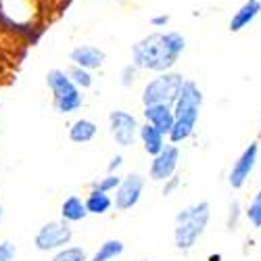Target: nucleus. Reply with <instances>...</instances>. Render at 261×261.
<instances>
[{
    "label": "nucleus",
    "instance_id": "f257e3e1",
    "mask_svg": "<svg viewBox=\"0 0 261 261\" xmlns=\"http://www.w3.org/2000/svg\"><path fill=\"white\" fill-rule=\"evenodd\" d=\"M188 48V40L180 32H155L132 44V65L140 71L165 73L173 71L176 63Z\"/></svg>",
    "mask_w": 261,
    "mask_h": 261
},
{
    "label": "nucleus",
    "instance_id": "f03ea898",
    "mask_svg": "<svg viewBox=\"0 0 261 261\" xmlns=\"http://www.w3.org/2000/svg\"><path fill=\"white\" fill-rule=\"evenodd\" d=\"M203 100H205V94L201 90V86L197 82H192V80H186L176 105H173L176 123H173V129L167 136V140L171 144L180 146L188 138H192L194 129H197V123H199V117H201Z\"/></svg>",
    "mask_w": 261,
    "mask_h": 261
},
{
    "label": "nucleus",
    "instance_id": "7ed1b4c3",
    "mask_svg": "<svg viewBox=\"0 0 261 261\" xmlns=\"http://www.w3.org/2000/svg\"><path fill=\"white\" fill-rule=\"evenodd\" d=\"M211 222V203L197 201L180 209L173 217V245L182 253H190L199 245Z\"/></svg>",
    "mask_w": 261,
    "mask_h": 261
},
{
    "label": "nucleus",
    "instance_id": "20e7f679",
    "mask_svg": "<svg viewBox=\"0 0 261 261\" xmlns=\"http://www.w3.org/2000/svg\"><path fill=\"white\" fill-rule=\"evenodd\" d=\"M46 86L53 94V107L59 115L77 113L84 107V90L71 82L69 73L63 69H50L46 73Z\"/></svg>",
    "mask_w": 261,
    "mask_h": 261
},
{
    "label": "nucleus",
    "instance_id": "39448f33",
    "mask_svg": "<svg viewBox=\"0 0 261 261\" xmlns=\"http://www.w3.org/2000/svg\"><path fill=\"white\" fill-rule=\"evenodd\" d=\"M186 84V77L180 71H165L150 77L140 94L142 107L146 105H176L182 88Z\"/></svg>",
    "mask_w": 261,
    "mask_h": 261
},
{
    "label": "nucleus",
    "instance_id": "423d86ee",
    "mask_svg": "<svg viewBox=\"0 0 261 261\" xmlns=\"http://www.w3.org/2000/svg\"><path fill=\"white\" fill-rule=\"evenodd\" d=\"M40 13V0H0V23L11 30H34Z\"/></svg>",
    "mask_w": 261,
    "mask_h": 261
},
{
    "label": "nucleus",
    "instance_id": "0eeeda50",
    "mask_svg": "<svg viewBox=\"0 0 261 261\" xmlns=\"http://www.w3.org/2000/svg\"><path fill=\"white\" fill-rule=\"evenodd\" d=\"M73 238V230L65 220H53L42 226L34 236V247L40 253H57L69 247Z\"/></svg>",
    "mask_w": 261,
    "mask_h": 261
},
{
    "label": "nucleus",
    "instance_id": "6e6552de",
    "mask_svg": "<svg viewBox=\"0 0 261 261\" xmlns=\"http://www.w3.org/2000/svg\"><path fill=\"white\" fill-rule=\"evenodd\" d=\"M261 142L255 140L251 144H247L243 148V153L236 157V161L232 163L230 171H228V186L232 190H243L247 186V182L251 180L253 171L257 167V161H259V153H261Z\"/></svg>",
    "mask_w": 261,
    "mask_h": 261
},
{
    "label": "nucleus",
    "instance_id": "1a4fd4ad",
    "mask_svg": "<svg viewBox=\"0 0 261 261\" xmlns=\"http://www.w3.org/2000/svg\"><path fill=\"white\" fill-rule=\"evenodd\" d=\"M140 121L134 113L125 111V109H115V111L109 113V132H111L115 144H119L121 148H127L136 144L138 134H140Z\"/></svg>",
    "mask_w": 261,
    "mask_h": 261
},
{
    "label": "nucleus",
    "instance_id": "9d476101",
    "mask_svg": "<svg viewBox=\"0 0 261 261\" xmlns=\"http://www.w3.org/2000/svg\"><path fill=\"white\" fill-rule=\"evenodd\" d=\"M182 161V153L180 146L176 144H167L157 157H150V165H148V178L153 182H167L169 178H173L178 173Z\"/></svg>",
    "mask_w": 261,
    "mask_h": 261
},
{
    "label": "nucleus",
    "instance_id": "9b49d317",
    "mask_svg": "<svg viewBox=\"0 0 261 261\" xmlns=\"http://www.w3.org/2000/svg\"><path fill=\"white\" fill-rule=\"evenodd\" d=\"M144 186H146V178L142 173H127V176H123L119 188L115 190V199H113L115 209L117 211L134 209L142 199Z\"/></svg>",
    "mask_w": 261,
    "mask_h": 261
},
{
    "label": "nucleus",
    "instance_id": "f8f14e48",
    "mask_svg": "<svg viewBox=\"0 0 261 261\" xmlns=\"http://www.w3.org/2000/svg\"><path fill=\"white\" fill-rule=\"evenodd\" d=\"M69 61L75 67H82V69H88V71H96L100 69L105 61H107V53L94 44H77L71 48L69 53Z\"/></svg>",
    "mask_w": 261,
    "mask_h": 261
},
{
    "label": "nucleus",
    "instance_id": "ddd939ff",
    "mask_svg": "<svg viewBox=\"0 0 261 261\" xmlns=\"http://www.w3.org/2000/svg\"><path fill=\"white\" fill-rule=\"evenodd\" d=\"M142 117L146 123L155 125L159 132L169 136L176 123V113H173V105H146L142 107Z\"/></svg>",
    "mask_w": 261,
    "mask_h": 261
},
{
    "label": "nucleus",
    "instance_id": "4468645a",
    "mask_svg": "<svg viewBox=\"0 0 261 261\" xmlns=\"http://www.w3.org/2000/svg\"><path fill=\"white\" fill-rule=\"evenodd\" d=\"M259 15H261V0H245L230 17V23H228L230 34H241L243 30L255 23Z\"/></svg>",
    "mask_w": 261,
    "mask_h": 261
},
{
    "label": "nucleus",
    "instance_id": "2eb2a0df",
    "mask_svg": "<svg viewBox=\"0 0 261 261\" xmlns=\"http://www.w3.org/2000/svg\"><path fill=\"white\" fill-rule=\"evenodd\" d=\"M138 142L142 144V148H144V153L148 155V157H157L161 150L169 144V140H167V136L163 134V132H159V129L155 127V125H150V123H142L140 125V134H138Z\"/></svg>",
    "mask_w": 261,
    "mask_h": 261
},
{
    "label": "nucleus",
    "instance_id": "dca6fc26",
    "mask_svg": "<svg viewBox=\"0 0 261 261\" xmlns=\"http://www.w3.org/2000/svg\"><path fill=\"white\" fill-rule=\"evenodd\" d=\"M88 215L90 213L86 209V201L82 197H77V194L67 197L61 205V220H65L67 224H77V222L86 220Z\"/></svg>",
    "mask_w": 261,
    "mask_h": 261
},
{
    "label": "nucleus",
    "instance_id": "f3484780",
    "mask_svg": "<svg viewBox=\"0 0 261 261\" xmlns=\"http://www.w3.org/2000/svg\"><path fill=\"white\" fill-rule=\"evenodd\" d=\"M98 134V125L88 119V117H80L69 125V140L75 144H86V142H92Z\"/></svg>",
    "mask_w": 261,
    "mask_h": 261
},
{
    "label": "nucleus",
    "instance_id": "a211bd4d",
    "mask_svg": "<svg viewBox=\"0 0 261 261\" xmlns=\"http://www.w3.org/2000/svg\"><path fill=\"white\" fill-rule=\"evenodd\" d=\"M86 209H88L90 215H107L109 211H111V207H115L111 194L107 192H100V190H92L86 194Z\"/></svg>",
    "mask_w": 261,
    "mask_h": 261
},
{
    "label": "nucleus",
    "instance_id": "6ab92c4d",
    "mask_svg": "<svg viewBox=\"0 0 261 261\" xmlns=\"http://www.w3.org/2000/svg\"><path fill=\"white\" fill-rule=\"evenodd\" d=\"M125 245L119 241V238H109L102 245H98V249L94 251V255L90 257V261H115L123 255Z\"/></svg>",
    "mask_w": 261,
    "mask_h": 261
},
{
    "label": "nucleus",
    "instance_id": "aec40b11",
    "mask_svg": "<svg viewBox=\"0 0 261 261\" xmlns=\"http://www.w3.org/2000/svg\"><path fill=\"white\" fill-rule=\"evenodd\" d=\"M245 220L253 230H261V188L251 197V201L245 207Z\"/></svg>",
    "mask_w": 261,
    "mask_h": 261
},
{
    "label": "nucleus",
    "instance_id": "412c9836",
    "mask_svg": "<svg viewBox=\"0 0 261 261\" xmlns=\"http://www.w3.org/2000/svg\"><path fill=\"white\" fill-rule=\"evenodd\" d=\"M245 220V207L238 199H232L228 205V213H226V230L228 232H236L241 222Z\"/></svg>",
    "mask_w": 261,
    "mask_h": 261
},
{
    "label": "nucleus",
    "instance_id": "4be33fe9",
    "mask_svg": "<svg viewBox=\"0 0 261 261\" xmlns=\"http://www.w3.org/2000/svg\"><path fill=\"white\" fill-rule=\"evenodd\" d=\"M50 261H90L88 253H86L84 247H77V245H69L57 253H53Z\"/></svg>",
    "mask_w": 261,
    "mask_h": 261
},
{
    "label": "nucleus",
    "instance_id": "5701e85b",
    "mask_svg": "<svg viewBox=\"0 0 261 261\" xmlns=\"http://www.w3.org/2000/svg\"><path fill=\"white\" fill-rule=\"evenodd\" d=\"M71 82L77 86L80 90H88L92 88V84H94V77H92V71L88 69H82V67H75V65H71V67L67 69Z\"/></svg>",
    "mask_w": 261,
    "mask_h": 261
},
{
    "label": "nucleus",
    "instance_id": "b1692460",
    "mask_svg": "<svg viewBox=\"0 0 261 261\" xmlns=\"http://www.w3.org/2000/svg\"><path fill=\"white\" fill-rule=\"evenodd\" d=\"M123 176H119V173H107L105 178H98L96 182H92V190H100V192H107V194H111L119 188Z\"/></svg>",
    "mask_w": 261,
    "mask_h": 261
},
{
    "label": "nucleus",
    "instance_id": "393cba45",
    "mask_svg": "<svg viewBox=\"0 0 261 261\" xmlns=\"http://www.w3.org/2000/svg\"><path fill=\"white\" fill-rule=\"evenodd\" d=\"M138 73H140V69L136 67V65L127 63L125 67H121V71H119V84L123 86V88H132V86L136 84V80H138Z\"/></svg>",
    "mask_w": 261,
    "mask_h": 261
},
{
    "label": "nucleus",
    "instance_id": "a878e982",
    "mask_svg": "<svg viewBox=\"0 0 261 261\" xmlns=\"http://www.w3.org/2000/svg\"><path fill=\"white\" fill-rule=\"evenodd\" d=\"M17 245L13 241H3L0 243V261H15L17 257Z\"/></svg>",
    "mask_w": 261,
    "mask_h": 261
},
{
    "label": "nucleus",
    "instance_id": "bb28decb",
    "mask_svg": "<svg viewBox=\"0 0 261 261\" xmlns=\"http://www.w3.org/2000/svg\"><path fill=\"white\" fill-rule=\"evenodd\" d=\"M182 186V178L178 176H173V178H169L167 182H163V188H161V194L163 197H171V194H176V190Z\"/></svg>",
    "mask_w": 261,
    "mask_h": 261
},
{
    "label": "nucleus",
    "instance_id": "cd10ccee",
    "mask_svg": "<svg viewBox=\"0 0 261 261\" xmlns=\"http://www.w3.org/2000/svg\"><path fill=\"white\" fill-rule=\"evenodd\" d=\"M169 21H171V17L167 13H161V15H153V17H150V25H153V28H167Z\"/></svg>",
    "mask_w": 261,
    "mask_h": 261
},
{
    "label": "nucleus",
    "instance_id": "c85d7f7f",
    "mask_svg": "<svg viewBox=\"0 0 261 261\" xmlns=\"http://www.w3.org/2000/svg\"><path fill=\"white\" fill-rule=\"evenodd\" d=\"M123 165V155L119 153V155H115V157H111V161H109V165H107V171L109 173H117V169Z\"/></svg>",
    "mask_w": 261,
    "mask_h": 261
},
{
    "label": "nucleus",
    "instance_id": "c756f323",
    "mask_svg": "<svg viewBox=\"0 0 261 261\" xmlns=\"http://www.w3.org/2000/svg\"><path fill=\"white\" fill-rule=\"evenodd\" d=\"M3 220H5V207H3V203H0V224H3Z\"/></svg>",
    "mask_w": 261,
    "mask_h": 261
},
{
    "label": "nucleus",
    "instance_id": "7c9ffc66",
    "mask_svg": "<svg viewBox=\"0 0 261 261\" xmlns=\"http://www.w3.org/2000/svg\"><path fill=\"white\" fill-rule=\"evenodd\" d=\"M220 259H222V255H211L209 257V261H220Z\"/></svg>",
    "mask_w": 261,
    "mask_h": 261
},
{
    "label": "nucleus",
    "instance_id": "2f4dec72",
    "mask_svg": "<svg viewBox=\"0 0 261 261\" xmlns=\"http://www.w3.org/2000/svg\"><path fill=\"white\" fill-rule=\"evenodd\" d=\"M257 140L261 142V117H259V132H257Z\"/></svg>",
    "mask_w": 261,
    "mask_h": 261
},
{
    "label": "nucleus",
    "instance_id": "473e14b6",
    "mask_svg": "<svg viewBox=\"0 0 261 261\" xmlns=\"http://www.w3.org/2000/svg\"><path fill=\"white\" fill-rule=\"evenodd\" d=\"M138 261H148V259H138Z\"/></svg>",
    "mask_w": 261,
    "mask_h": 261
}]
</instances>
